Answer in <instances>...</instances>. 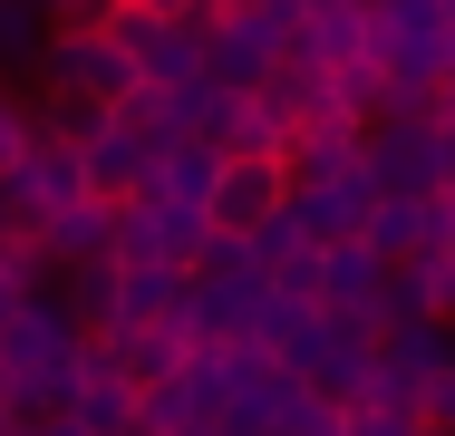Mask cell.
<instances>
[{"label": "cell", "instance_id": "1", "mask_svg": "<svg viewBox=\"0 0 455 436\" xmlns=\"http://www.w3.org/2000/svg\"><path fill=\"white\" fill-rule=\"evenodd\" d=\"M39 87H68V97H88V107H126L136 97V59H126V39H107V29H49V49H39V69H29Z\"/></svg>", "mask_w": 455, "mask_h": 436}, {"label": "cell", "instance_id": "2", "mask_svg": "<svg viewBox=\"0 0 455 436\" xmlns=\"http://www.w3.org/2000/svg\"><path fill=\"white\" fill-rule=\"evenodd\" d=\"M68 204H88V166H78V146H59V136L29 126V156L0 174V214H10V233H39V223L68 214Z\"/></svg>", "mask_w": 455, "mask_h": 436}, {"label": "cell", "instance_id": "3", "mask_svg": "<svg viewBox=\"0 0 455 436\" xmlns=\"http://www.w3.org/2000/svg\"><path fill=\"white\" fill-rule=\"evenodd\" d=\"M156 156H165V136H156L146 117H126V107H116L88 146H78V166H88V194H97V204H136V194L156 184Z\"/></svg>", "mask_w": 455, "mask_h": 436}, {"label": "cell", "instance_id": "4", "mask_svg": "<svg viewBox=\"0 0 455 436\" xmlns=\"http://www.w3.org/2000/svg\"><path fill=\"white\" fill-rule=\"evenodd\" d=\"M359 184L368 194H436V126L427 117H368Z\"/></svg>", "mask_w": 455, "mask_h": 436}, {"label": "cell", "instance_id": "5", "mask_svg": "<svg viewBox=\"0 0 455 436\" xmlns=\"http://www.w3.org/2000/svg\"><path fill=\"white\" fill-rule=\"evenodd\" d=\"M194 253H204V214L156 204V194L116 204V243H107V262H165V271H184Z\"/></svg>", "mask_w": 455, "mask_h": 436}, {"label": "cell", "instance_id": "6", "mask_svg": "<svg viewBox=\"0 0 455 436\" xmlns=\"http://www.w3.org/2000/svg\"><path fill=\"white\" fill-rule=\"evenodd\" d=\"M281 204H291V174L281 166H252V156H223V174H213V194H204V233H262Z\"/></svg>", "mask_w": 455, "mask_h": 436}, {"label": "cell", "instance_id": "7", "mask_svg": "<svg viewBox=\"0 0 455 436\" xmlns=\"http://www.w3.org/2000/svg\"><path fill=\"white\" fill-rule=\"evenodd\" d=\"M368 194L359 174H330V184H291V233H300V253H339V243H359V223H368Z\"/></svg>", "mask_w": 455, "mask_h": 436}, {"label": "cell", "instance_id": "8", "mask_svg": "<svg viewBox=\"0 0 455 436\" xmlns=\"http://www.w3.org/2000/svg\"><path fill=\"white\" fill-rule=\"evenodd\" d=\"M175 311H184V271H165V262H116L107 320H97L88 340H126V330H165Z\"/></svg>", "mask_w": 455, "mask_h": 436}, {"label": "cell", "instance_id": "9", "mask_svg": "<svg viewBox=\"0 0 455 436\" xmlns=\"http://www.w3.org/2000/svg\"><path fill=\"white\" fill-rule=\"evenodd\" d=\"M446 194H378V204H368V223H359V243L378 262H387V271H397V262H417V253H436V233H446Z\"/></svg>", "mask_w": 455, "mask_h": 436}, {"label": "cell", "instance_id": "10", "mask_svg": "<svg viewBox=\"0 0 455 436\" xmlns=\"http://www.w3.org/2000/svg\"><path fill=\"white\" fill-rule=\"evenodd\" d=\"M39 253H49V271H78V262H107V243H116V204H68V214H49L39 233H29Z\"/></svg>", "mask_w": 455, "mask_h": 436}, {"label": "cell", "instance_id": "11", "mask_svg": "<svg viewBox=\"0 0 455 436\" xmlns=\"http://www.w3.org/2000/svg\"><path fill=\"white\" fill-rule=\"evenodd\" d=\"M213 174H223V156L204 146V136H165V156H156V204H184V214H204V194H213Z\"/></svg>", "mask_w": 455, "mask_h": 436}, {"label": "cell", "instance_id": "12", "mask_svg": "<svg viewBox=\"0 0 455 436\" xmlns=\"http://www.w3.org/2000/svg\"><path fill=\"white\" fill-rule=\"evenodd\" d=\"M184 281L194 291H262V262H252V243H233V233H204V253L184 262Z\"/></svg>", "mask_w": 455, "mask_h": 436}, {"label": "cell", "instance_id": "13", "mask_svg": "<svg viewBox=\"0 0 455 436\" xmlns=\"http://www.w3.org/2000/svg\"><path fill=\"white\" fill-rule=\"evenodd\" d=\"M107 359L126 368V388H156V378L184 368V340H175V330H126V340H107Z\"/></svg>", "mask_w": 455, "mask_h": 436}, {"label": "cell", "instance_id": "14", "mask_svg": "<svg viewBox=\"0 0 455 436\" xmlns=\"http://www.w3.org/2000/svg\"><path fill=\"white\" fill-rule=\"evenodd\" d=\"M49 49V10L39 0H0V69H39Z\"/></svg>", "mask_w": 455, "mask_h": 436}, {"label": "cell", "instance_id": "15", "mask_svg": "<svg viewBox=\"0 0 455 436\" xmlns=\"http://www.w3.org/2000/svg\"><path fill=\"white\" fill-rule=\"evenodd\" d=\"M339 427H349V408H339V398H320V388H291L272 436H339Z\"/></svg>", "mask_w": 455, "mask_h": 436}, {"label": "cell", "instance_id": "16", "mask_svg": "<svg viewBox=\"0 0 455 436\" xmlns=\"http://www.w3.org/2000/svg\"><path fill=\"white\" fill-rule=\"evenodd\" d=\"M20 156H29V97H10V87H0V174L20 166Z\"/></svg>", "mask_w": 455, "mask_h": 436}, {"label": "cell", "instance_id": "17", "mask_svg": "<svg viewBox=\"0 0 455 436\" xmlns=\"http://www.w3.org/2000/svg\"><path fill=\"white\" fill-rule=\"evenodd\" d=\"M417 427H446V436H455V359L436 368V388H427V408H417Z\"/></svg>", "mask_w": 455, "mask_h": 436}, {"label": "cell", "instance_id": "18", "mask_svg": "<svg viewBox=\"0 0 455 436\" xmlns=\"http://www.w3.org/2000/svg\"><path fill=\"white\" fill-rule=\"evenodd\" d=\"M436 194H446V204H455V117H446V126H436Z\"/></svg>", "mask_w": 455, "mask_h": 436}, {"label": "cell", "instance_id": "19", "mask_svg": "<svg viewBox=\"0 0 455 436\" xmlns=\"http://www.w3.org/2000/svg\"><path fill=\"white\" fill-rule=\"evenodd\" d=\"M136 20H204V0H126Z\"/></svg>", "mask_w": 455, "mask_h": 436}, {"label": "cell", "instance_id": "20", "mask_svg": "<svg viewBox=\"0 0 455 436\" xmlns=\"http://www.w3.org/2000/svg\"><path fill=\"white\" fill-rule=\"evenodd\" d=\"M243 10H262V0H204V20H243Z\"/></svg>", "mask_w": 455, "mask_h": 436}, {"label": "cell", "instance_id": "21", "mask_svg": "<svg viewBox=\"0 0 455 436\" xmlns=\"http://www.w3.org/2000/svg\"><path fill=\"white\" fill-rule=\"evenodd\" d=\"M436 253H446V262H455V214H446V233H436Z\"/></svg>", "mask_w": 455, "mask_h": 436}, {"label": "cell", "instance_id": "22", "mask_svg": "<svg viewBox=\"0 0 455 436\" xmlns=\"http://www.w3.org/2000/svg\"><path fill=\"white\" fill-rule=\"evenodd\" d=\"M0 436H10V408H0Z\"/></svg>", "mask_w": 455, "mask_h": 436}, {"label": "cell", "instance_id": "23", "mask_svg": "<svg viewBox=\"0 0 455 436\" xmlns=\"http://www.w3.org/2000/svg\"><path fill=\"white\" fill-rule=\"evenodd\" d=\"M417 436H446V427H417Z\"/></svg>", "mask_w": 455, "mask_h": 436}, {"label": "cell", "instance_id": "24", "mask_svg": "<svg viewBox=\"0 0 455 436\" xmlns=\"http://www.w3.org/2000/svg\"><path fill=\"white\" fill-rule=\"evenodd\" d=\"M0 233H10V214H0Z\"/></svg>", "mask_w": 455, "mask_h": 436}]
</instances>
